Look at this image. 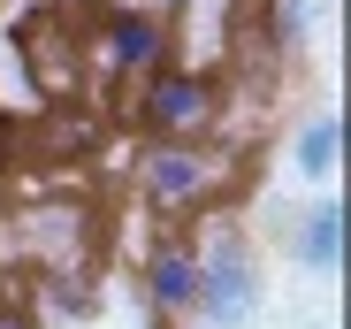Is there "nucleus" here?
I'll return each instance as SVG.
<instances>
[{
  "label": "nucleus",
  "mask_w": 351,
  "mask_h": 329,
  "mask_svg": "<svg viewBox=\"0 0 351 329\" xmlns=\"http://www.w3.org/2000/svg\"><path fill=\"white\" fill-rule=\"evenodd\" d=\"M321 23V0H267V46L282 54V62H298L306 38Z\"/></svg>",
  "instance_id": "9"
},
{
  "label": "nucleus",
  "mask_w": 351,
  "mask_h": 329,
  "mask_svg": "<svg viewBox=\"0 0 351 329\" xmlns=\"http://www.w3.org/2000/svg\"><path fill=\"white\" fill-rule=\"evenodd\" d=\"M31 306H46L53 321H84L92 314V284L84 276H69V268H46V284H38V299Z\"/></svg>",
  "instance_id": "10"
},
{
  "label": "nucleus",
  "mask_w": 351,
  "mask_h": 329,
  "mask_svg": "<svg viewBox=\"0 0 351 329\" xmlns=\"http://www.w3.org/2000/svg\"><path fill=\"white\" fill-rule=\"evenodd\" d=\"M23 46H31V84L38 92H69V62H84V54L69 46V31L62 23H31Z\"/></svg>",
  "instance_id": "8"
},
{
  "label": "nucleus",
  "mask_w": 351,
  "mask_h": 329,
  "mask_svg": "<svg viewBox=\"0 0 351 329\" xmlns=\"http://www.w3.org/2000/svg\"><path fill=\"white\" fill-rule=\"evenodd\" d=\"M336 161H343V123L336 115H313V123L290 131V169H298L306 184H328Z\"/></svg>",
  "instance_id": "7"
},
{
  "label": "nucleus",
  "mask_w": 351,
  "mask_h": 329,
  "mask_svg": "<svg viewBox=\"0 0 351 329\" xmlns=\"http://www.w3.org/2000/svg\"><path fill=\"white\" fill-rule=\"evenodd\" d=\"M138 299H145V314L160 329L184 321L191 299H199V238H160L145 253V268H138Z\"/></svg>",
  "instance_id": "5"
},
{
  "label": "nucleus",
  "mask_w": 351,
  "mask_h": 329,
  "mask_svg": "<svg viewBox=\"0 0 351 329\" xmlns=\"http://www.w3.org/2000/svg\"><path fill=\"white\" fill-rule=\"evenodd\" d=\"M0 329H46V314L31 299H16V291H0Z\"/></svg>",
  "instance_id": "11"
},
{
  "label": "nucleus",
  "mask_w": 351,
  "mask_h": 329,
  "mask_svg": "<svg viewBox=\"0 0 351 329\" xmlns=\"http://www.w3.org/2000/svg\"><path fill=\"white\" fill-rule=\"evenodd\" d=\"M290 260L313 268V276H336L343 268V207L336 199H313L298 223H290Z\"/></svg>",
  "instance_id": "6"
},
{
  "label": "nucleus",
  "mask_w": 351,
  "mask_h": 329,
  "mask_svg": "<svg viewBox=\"0 0 351 329\" xmlns=\"http://www.w3.org/2000/svg\"><path fill=\"white\" fill-rule=\"evenodd\" d=\"M191 314L206 329H252V314H260V260H252V245L237 230L199 245V299H191Z\"/></svg>",
  "instance_id": "2"
},
{
  "label": "nucleus",
  "mask_w": 351,
  "mask_h": 329,
  "mask_svg": "<svg viewBox=\"0 0 351 329\" xmlns=\"http://www.w3.org/2000/svg\"><path fill=\"white\" fill-rule=\"evenodd\" d=\"M229 169H237V161L221 146H206V138H153L145 161H138V199L176 223V214H199L206 199H221Z\"/></svg>",
  "instance_id": "1"
},
{
  "label": "nucleus",
  "mask_w": 351,
  "mask_h": 329,
  "mask_svg": "<svg viewBox=\"0 0 351 329\" xmlns=\"http://www.w3.org/2000/svg\"><path fill=\"white\" fill-rule=\"evenodd\" d=\"M138 8H153L160 23H176V16H184V8H191V0H138Z\"/></svg>",
  "instance_id": "12"
},
{
  "label": "nucleus",
  "mask_w": 351,
  "mask_h": 329,
  "mask_svg": "<svg viewBox=\"0 0 351 329\" xmlns=\"http://www.w3.org/2000/svg\"><path fill=\"white\" fill-rule=\"evenodd\" d=\"M214 115H221V77L191 69V62H160L138 92V123L153 138H206Z\"/></svg>",
  "instance_id": "3"
},
{
  "label": "nucleus",
  "mask_w": 351,
  "mask_h": 329,
  "mask_svg": "<svg viewBox=\"0 0 351 329\" xmlns=\"http://www.w3.org/2000/svg\"><path fill=\"white\" fill-rule=\"evenodd\" d=\"M84 62L99 77H123V84H145L160 62H168V23L153 8H138V0H114V8L99 16L92 46H84Z\"/></svg>",
  "instance_id": "4"
}]
</instances>
